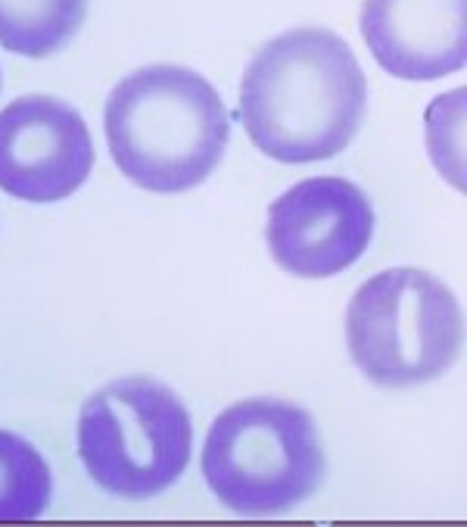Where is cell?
I'll list each match as a JSON object with an SVG mask.
<instances>
[{
  "label": "cell",
  "mask_w": 467,
  "mask_h": 527,
  "mask_svg": "<svg viewBox=\"0 0 467 527\" xmlns=\"http://www.w3.org/2000/svg\"><path fill=\"white\" fill-rule=\"evenodd\" d=\"M199 465L215 499L246 518L302 506L327 474L315 418L274 396L240 400L218 412Z\"/></svg>",
  "instance_id": "3"
},
{
  "label": "cell",
  "mask_w": 467,
  "mask_h": 527,
  "mask_svg": "<svg viewBox=\"0 0 467 527\" xmlns=\"http://www.w3.org/2000/svg\"><path fill=\"white\" fill-rule=\"evenodd\" d=\"M93 169V141L75 107L25 94L0 109V190L25 203H59Z\"/></svg>",
  "instance_id": "7"
},
{
  "label": "cell",
  "mask_w": 467,
  "mask_h": 527,
  "mask_svg": "<svg viewBox=\"0 0 467 527\" xmlns=\"http://www.w3.org/2000/svg\"><path fill=\"white\" fill-rule=\"evenodd\" d=\"M87 19V0H0V47L44 60L68 44Z\"/></svg>",
  "instance_id": "9"
},
{
  "label": "cell",
  "mask_w": 467,
  "mask_h": 527,
  "mask_svg": "<svg viewBox=\"0 0 467 527\" xmlns=\"http://www.w3.org/2000/svg\"><path fill=\"white\" fill-rule=\"evenodd\" d=\"M78 458L87 477L118 499H153L190 465L193 421L184 400L143 375L116 377L78 415Z\"/></svg>",
  "instance_id": "5"
},
{
  "label": "cell",
  "mask_w": 467,
  "mask_h": 527,
  "mask_svg": "<svg viewBox=\"0 0 467 527\" xmlns=\"http://www.w3.org/2000/svg\"><path fill=\"white\" fill-rule=\"evenodd\" d=\"M464 346V312L448 284L423 269L371 275L346 306V350L377 387L402 390L442 377Z\"/></svg>",
  "instance_id": "4"
},
{
  "label": "cell",
  "mask_w": 467,
  "mask_h": 527,
  "mask_svg": "<svg viewBox=\"0 0 467 527\" xmlns=\"http://www.w3.org/2000/svg\"><path fill=\"white\" fill-rule=\"evenodd\" d=\"M367 109V78L336 32L299 26L253 53L237 119L262 157L286 166L340 157Z\"/></svg>",
  "instance_id": "1"
},
{
  "label": "cell",
  "mask_w": 467,
  "mask_h": 527,
  "mask_svg": "<svg viewBox=\"0 0 467 527\" xmlns=\"http://www.w3.org/2000/svg\"><path fill=\"white\" fill-rule=\"evenodd\" d=\"M103 134L131 184L149 194H184L224 159L230 116L205 75L156 63L116 82L103 107Z\"/></svg>",
  "instance_id": "2"
},
{
  "label": "cell",
  "mask_w": 467,
  "mask_h": 527,
  "mask_svg": "<svg viewBox=\"0 0 467 527\" xmlns=\"http://www.w3.org/2000/svg\"><path fill=\"white\" fill-rule=\"evenodd\" d=\"M53 499L50 465L25 437L0 431V521L41 518Z\"/></svg>",
  "instance_id": "10"
},
{
  "label": "cell",
  "mask_w": 467,
  "mask_h": 527,
  "mask_svg": "<svg viewBox=\"0 0 467 527\" xmlns=\"http://www.w3.org/2000/svg\"><path fill=\"white\" fill-rule=\"evenodd\" d=\"M377 215L367 194L349 178L318 175L293 184L268 206L265 244L293 278H333L371 247Z\"/></svg>",
  "instance_id": "6"
},
{
  "label": "cell",
  "mask_w": 467,
  "mask_h": 527,
  "mask_svg": "<svg viewBox=\"0 0 467 527\" xmlns=\"http://www.w3.org/2000/svg\"><path fill=\"white\" fill-rule=\"evenodd\" d=\"M464 88L439 94L427 107V153L452 188L464 190Z\"/></svg>",
  "instance_id": "11"
},
{
  "label": "cell",
  "mask_w": 467,
  "mask_h": 527,
  "mask_svg": "<svg viewBox=\"0 0 467 527\" xmlns=\"http://www.w3.org/2000/svg\"><path fill=\"white\" fill-rule=\"evenodd\" d=\"M361 38L399 82H436L467 63V0H361Z\"/></svg>",
  "instance_id": "8"
}]
</instances>
